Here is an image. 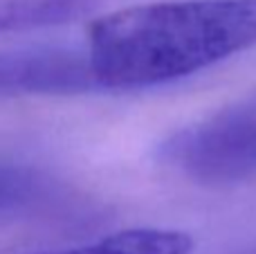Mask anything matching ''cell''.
<instances>
[{"label":"cell","instance_id":"1","mask_svg":"<svg viewBox=\"0 0 256 254\" xmlns=\"http://www.w3.org/2000/svg\"><path fill=\"white\" fill-rule=\"evenodd\" d=\"M256 45V0H171L126 7L88 30L94 81L140 90L189 76Z\"/></svg>","mask_w":256,"mask_h":254},{"label":"cell","instance_id":"2","mask_svg":"<svg viewBox=\"0 0 256 254\" xmlns=\"http://www.w3.org/2000/svg\"><path fill=\"white\" fill-rule=\"evenodd\" d=\"M160 160L200 184H234L256 176V102L225 108L178 130Z\"/></svg>","mask_w":256,"mask_h":254},{"label":"cell","instance_id":"3","mask_svg":"<svg viewBox=\"0 0 256 254\" xmlns=\"http://www.w3.org/2000/svg\"><path fill=\"white\" fill-rule=\"evenodd\" d=\"M97 88L86 52L63 48L0 52V97L79 94Z\"/></svg>","mask_w":256,"mask_h":254},{"label":"cell","instance_id":"4","mask_svg":"<svg viewBox=\"0 0 256 254\" xmlns=\"http://www.w3.org/2000/svg\"><path fill=\"white\" fill-rule=\"evenodd\" d=\"M194 238L178 230H124L94 243L43 254H191Z\"/></svg>","mask_w":256,"mask_h":254},{"label":"cell","instance_id":"5","mask_svg":"<svg viewBox=\"0 0 256 254\" xmlns=\"http://www.w3.org/2000/svg\"><path fill=\"white\" fill-rule=\"evenodd\" d=\"M99 0H0V32L63 25L90 14Z\"/></svg>","mask_w":256,"mask_h":254},{"label":"cell","instance_id":"6","mask_svg":"<svg viewBox=\"0 0 256 254\" xmlns=\"http://www.w3.org/2000/svg\"><path fill=\"white\" fill-rule=\"evenodd\" d=\"M43 192V182L32 171L0 164V212L27 205Z\"/></svg>","mask_w":256,"mask_h":254}]
</instances>
